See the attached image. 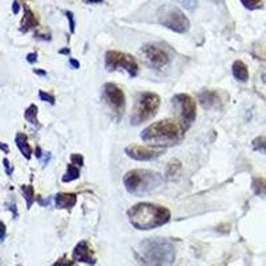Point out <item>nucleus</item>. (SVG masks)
Masks as SVG:
<instances>
[{
    "label": "nucleus",
    "mask_w": 266,
    "mask_h": 266,
    "mask_svg": "<svg viewBox=\"0 0 266 266\" xmlns=\"http://www.w3.org/2000/svg\"><path fill=\"white\" fill-rule=\"evenodd\" d=\"M253 149L256 152L266 154V136H258L252 141Z\"/></svg>",
    "instance_id": "obj_22"
},
{
    "label": "nucleus",
    "mask_w": 266,
    "mask_h": 266,
    "mask_svg": "<svg viewBox=\"0 0 266 266\" xmlns=\"http://www.w3.org/2000/svg\"><path fill=\"white\" fill-rule=\"evenodd\" d=\"M128 218L136 229L150 230L169 223L170 212L168 208L150 203L133 205L128 212Z\"/></svg>",
    "instance_id": "obj_3"
},
{
    "label": "nucleus",
    "mask_w": 266,
    "mask_h": 266,
    "mask_svg": "<svg viewBox=\"0 0 266 266\" xmlns=\"http://www.w3.org/2000/svg\"><path fill=\"white\" fill-rule=\"evenodd\" d=\"M60 53H64V55L66 53V55H68V53H70V50H68V48H66V50H61L60 51Z\"/></svg>",
    "instance_id": "obj_40"
},
{
    "label": "nucleus",
    "mask_w": 266,
    "mask_h": 266,
    "mask_svg": "<svg viewBox=\"0 0 266 266\" xmlns=\"http://www.w3.org/2000/svg\"><path fill=\"white\" fill-rule=\"evenodd\" d=\"M136 254L141 266H172L176 249L166 239L148 238L140 243Z\"/></svg>",
    "instance_id": "obj_2"
},
{
    "label": "nucleus",
    "mask_w": 266,
    "mask_h": 266,
    "mask_svg": "<svg viewBox=\"0 0 266 266\" xmlns=\"http://www.w3.org/2000/svg\"><path fill=\"white\" fill-rule=\"evenodd\" d=\"M15 143H16V146L19 148V150L21 152L24 157L27 160H30L32 157V148H31L30 143H28V139L24 133L19 132L15 137Z\"/></svg>",
    "instance_id": "obj_17"
},
{
    "label": "nucleus",
    "mask_w": 266,
    "mask_h": 266,
    "mask_svg": "<svg viewBox=\"0 0 266 266\" xmlns=\"http://www.w3.org/2000/svg\"><path fill=\"white\" fill-rule=\"evenodd\" d=\"M232 72L234 79L241 81V83H246L248 79H249V71H248V66H246V64L243 63V61H241V60H237V61L233 63Z\"/></svg>",
    "instance_id": "obj_16"
},
{
    "label": "nucleus",
    "mask_w": 266,
    "mask_h": 266,
    "mask_svg": "<svg viewBox=\"0 0 266 266\" xmlns=\"http://www.w3.org/2000/svg\"><path fill=\"white\" fill-rule=\"evenodd\" d=\"M80 177V170L77 166H75L73 164H70V165L66 166V172L65 174L63 176L61 181L63 183H71V181H75Z\"/></svg>",
    "instance_id": "obj_19"
},
{
    "label": "nucleus",
    "mask_w": 266,
    "mask_h": 266,
    "mask_svg": "<svg viewBox=\"0 0 266 266\" xmlns=\"http://www.w3.org/2000/svg\"><path fill=\"white\" fill-rule=\"evenodd\" d=\"M103 96L105 101L110 105L113 112L116 113L117 117L123 116L125 110V95L121 88L113 83H106L103 86Z\"/></svg>",
    "instance_id": "obj_10"
},
{
    "label": "nucleus",
    "mask_w": 266,
    "mask_h": 266,
    "mask_svg": "<svg viewBox=\"0 0 266 266\" xmlns=\"http://www.w3.org/2000/svg\"><path fill=\"white\" fill-rule=\"evenodd\" d=\"M72 265H73V261L66 259V257H61V258L57 259L56 262L53 263L52 266H72Z\"/></svg>",
    "instance_id": "obj_29"
},
{
    "label": "nucleus",
    "mask_w": 266,
    "mask_h": 266,
    "mask_svg": "<svg viewBox=\"0 0 266 266\" xmlns=\"http://www.w3.org/2000/svg\"><path fill=\"white\" fill-rule=\"evenodd\" d=\"M71 161H72L73 165L83 166L84 165L83 154H80V153H73L72 156H71Z\"/></svg>",
    "instance_id": "obj_27"
},
{
    "label": "nucleus",
    "mask_w": 266,
    "mask_h": 266,
    "mask_svg": "<svg viewBox=\"0 0 266 266\" xmlns=\"http://www.w3.org/2000/svg\"><path fill=\"white\" fill-rule=\"evenodd\" d=\"M33 72L39 75V76H47V72L46 71H40V70H33Z\"/></svg>",
    "instance_id": "obj_36"
},
{
    "label": "nucleus",
    "mask_w": 266,
    "mask_h": 266,
    "mask_svg": "<svg viewBox=\"0 0 266 266\" xmlns=\"http://www.w3.org/2000/svg\"><path fill=\"white\" fill-rule=\"evenodd\" d=\"M140 53L143 56L144 63L150 68H154V70H161L169 63V56L166 55L165 51L161 50L160 47L153 46V44L144 46Z\"/></svg>",
    "instance_id": "obj_9"
},
{
    "label": "nucleus",
    "mask_w": 266,
    "mask_h": 266,
    "mask_svg": "<svg viewBox=\"0 0 266 266\" xmlns=\"http://www.w3.org/2000/svg\"><path fill=\"white\" fill-rule=\"evenodd\" d=\"M17 266H20V265H17Z\"/></svg>",
    "instance_id": "obj_41"
},
{
    "label": "nucleus",
    "mask_w": 266,
    "mask_h": 266,
    "mask_svg": "<svg viewBox=\"0 0 266 266\" xmlns=\"http://www.w3.org/2000/svg\"><path fill=\"white\" fill-rule=\"evenodd\" d=\"M241 3L248 10H258L263 4V0H241Z\"/></svg>",
    "instance_id": "obj_24"
},
{
    "label": "nucleus",
    "mask_w": 266,
    "mask_h": 266,
    "mask_svg": "<svg viewBox=\"0 0 266 266\" xmlns=\"http://www.w3.org/2000/svg\"><path fill=\"white\" fill-rule=\"evenodd\" d=\"M36 157L37 159H41V149H40V146H36Z\"/></svg>",
    "instance_id": "obj_37"
},
{
    "label": "nucleus",
    "mask_w": 266,
    "mask_h": 266,
    "mask_svg": "<svg viewBox=\"0 0 266 266\" xmlns=\"http://www.w3.org/2000/svg\"><path fill=\"white\" fill-rule=\"evenodd\" d=\"M163 183V177L157 172L146 169H133L125 173L124 186L126 192L135 196H141L145 193L157 189Z\"/></svg>",
    "instance_id": "obj_4"
},
{
    "label": "nucleus",
    "mask_w": 266,
    "mask_h": 266,
    "mask_svg": "<svg viewBox=\"0 0 266 266\" xmlns=\"http://www.w3.org/2000/svg\"><path fill=\"white\" fill-rule=\"evenodd\" d=\"M21 193H23L24 198L27 203V209H30L32 204L35 203V192H33L32 185H23L21 186Z\"/></svg>",
    "instance_id": "obj_21"
},
{
    "label": "nucleus",
    "mask_w": 266,
    "mask_h": 266,
    "mask_svg": "<svg viewBox=\"0 0 266 266\" xmlns=\"http://www.w3.org/2000/svg\"><path fill=\"white\" fill-rule=\"evenodd\" d=\"M88 2L92 4H96V3H101V2H104V0H88Z\"/></svg>",
    "instance_id": "obj_39"
},
{
    "label": "nucleus",
    "mask_w": 266,
    "mask_h": 266,
    "mask_svg": "<svg viewBox=\"0 0 266 266\" xmlns=\"http://www.w3.org/2000/svg\"><path fill=\"white\" fill-rule=\"evenodd\" d=\"M65 16L66 19H68V21H70V31L71 33H75V17H73V13L71 12V11H66L65 12Z\"/></svg>",
    "instance_id": "obj_28"
},
{
    "label": "nucleus",
    "mask_w": 266,
    "mask_h": 266,
    "mask_svg": "<svg viewBox=\"0 0 266 266\" xmlns=\"http://www.w3.org/2000/svg\"><path fill=\"white\" fill-rule=\"evenodd\" d=\"M19 11H20V4H19V2H17V0H15V2L12 3V12L15 13V15H17V13H19Z\"/></svg>",
    "instance_id": "obj_32"
},
{
    "label": "nucleus",
    "mask_w": 266,
    "mask_h": 266,
    "mask_svg": "<svg viewBox=\"0 0 266 266\" xmlns=\"http://www.w3.org/2000/svg\"><path fill=\"white\" fill-rule=\"evenodd\" d=\"M252 188L257 196H266V181L263 179H259V177L253 179Z\"/></svg>",
    "instance_id": "obj_20"
},
{
    "label": "nucleus",
    "mask_w": 266,
    "mask_h": 266,
    "mask_svg": "<svg viewBox=\"0 0 266 266\" xmlns=\"http://www.w3.org/2000/svg\"><path fill=\"white\" fill-rule=\"evenodd\" d=\"M73 259L75 261H79V262L88 263V265L93 266L96 263V257H95V253H93L92 248L86 241H80L75 249H73Z\"/></svg>",
    "instance_id": "obj_12"
},
{
    "label": "nucleus",
    "mask_w": 266,
    "mask_h": 266,
    "mask_svg": "<svg viewBox=\"0 0 266 266\" xmlns=\"http://www.w3.org/2000/svg\"><path fill=\"white\" fill-rule=\"evenodd\" d=\"M157 20L163 27L176 33H185L189 31V19L184 15L179 7L165 4L157 11Z\"/></svg>",
    "instance_id": "obj_6"
},
{
    "label": "nucleus",
    "mask_w": 266,
    "mask_h": 266,
    "mask_svg": "<svg viewBox=\"0 0 266 266\" xmlns=\"http://www.w3.org/2000/svg\"><path fill=\"white\" fill-rule=\"evenodd\" d=\"M173 106L176 109V115L179 117V123L184 126V129H189L190 125L196 120V103L194 100L186 95L179 93L172 99Z\"/></svg>",
    "instance_id": "obj_7"
},
{
    "label": "nucleus",
    "mask_w": 266,
    "mask_h": 266,
    "mask_svg": "<svg viewBox=\"0 0 266 266\" xmlns=\"http://www.w3.org/2000/svg\"><path fill=\"white\" fill-rule=\"evenodd\" d=\"M27 60H28V63H35L37 60V55L36 53H30V55L27 56Z\"/></svg>",
    "instance_id": "obj_33"
},
{
    "label": "nucleus",
    "mask_w": 266,
    "mask_h": 266,
    "mask_svg": "<svg viewBox=\"0 0 266 266\" xmlns=\"http://www.w3.org/2000/svg\"><path fill=\"white\" fill-rule=\"evenodd\" d=\"M198 101L201 104L204 109H212V108H217L221 103L218 93L216 91H203L198 95Z\"/></svg>",
    "instance_id": "obj_13"
},
{
    "label": "nucleus",
    "mask_w": 266,
    "mask_h": 266,
    "mask_svg": "<svg viewBox=\"0 0 266 266\" xmlns=\"http://www.w3.org/2000/svg\"><path fill=\"white\" fill-rule=\"evenodd\" d=\"M37 26V19L35 17V13L28 8L27 6H24V16L21 19V23H20V31L21 32H28L30 30L35 28Z\"/></svg>",
    "instance_id": "obj_15"
},
{
    "label": "nucleus",
    "mask_w": 266,
    "mask_h": 266,
    "mask_svg": "<svg viewBox=\"0 0 266 266\" xmlns=\"http://www.w3.org/2000/svg\"><path fill=\"white\" fill-rule=\"evenodd\" d=\"M105 68L108 71H116L119 68H123L128 72L130 77H136L139 75V64L136 59L128 53L119 52V51H108L105 53Z\"/></svg>",
    "instance_id": "obj_8"
},
{
    "label": "nucleus",
    "mask_w": 266,
    "mask_h": 266,
    "mask_svg": "<svg viewBox=\"0 0 266 266\" xmlns=\"http://www.w3.org/2000/svg\"><path fill=\"white\" fill-rule=\"evenodd\" d=\"M4 237H6V225L3 221H0V241H3Z\"/></svg>",
    "instance_id": "obj_31"
},
{
    "label": "nucleus",
    "mask_w": 266,
    "mask_h": 266,
    "mask_svg": "<svg viewBox=\"0 0 266 266\" xmlns=\"http://www.w3.org/2000/svg\"><path fill=\"white\" fill-rule=\"evenodd\" d=\"M37 106L35 105V104H31L28 108L26 109V112H24V117H26V120L28 121V123L31 124V125L36 126V128H40V123H39V119H37Z\"/></svg>",
    "instance_id": "obj_18"
},
{
    "label": "nucleus",
    "mask_w": 266,
    "mask_h": 266,
    "mask_svg": "<svg viewBox=\"0 0 266 266\" xmlns=\"http://www.w3.org/2000/svg\"><path fill=\"white\" fill-rule=\"evenodd\" d=\"M39 97H40V100H43V101L50 103L51 105H53V104H55V96H53V95H51V93H47V92H44V91H40Z\"/></svg>",
    "instance_id": "obj_26"
},
{
    "label": "nucleus",
    "mask_w": 266,
    "mask_h": 266,
    "mask_svg": "<svg viewBox=\"0 0 266 266\" xmlns=\"http://www.w3.org/2000/svg\"><path fill=\"white\" fill-rule=\"evenodd\" d=\"M77 196L73 193H57L55 196V206L57 209H71L76 205Z\"/></svg>",
    "instance_id": "obj_14"
},
{
    "label": "nucleus",
    "mask_w": 266,
    "mask_h": 266,
    "mask_svg": "<svg viewBox=\"0 0 266 266\" xmlns=\"http://www.w3.org/2000/svg\"><path fill=\"white\" fill-rule=\"evenodd\" d=\"M70 64L73 66V68H75V70H77V68H79V66H80V63H79V61H77V60H75V59H70Z\"/></svg>",
    "instance_id": "obj_34"
},
{
    "label": "nucleus",
    "mask_w": 266,
    "mask_h": 266,
    "mask_svg": "<svg viewBox=\"0 0 266 266\" xmlns=\"http://www.w3.org/2000/svg\"><path fill=\"white\" fill-rule=\"evenodd\" d=\"M164 150L161 148H153V146L139 145V144H130L125 148V153L130 159L136 161H150L163 154Z\"/></svg>",
    "instance_id": "obj_11"
},
{
    "label": "nucleus",
    "mask_w": 266,
    "mask_h": 266,
    "mask_svg": "<svg viewBox=\"0 0 266 266\" xmlns=\"http://www.w3.org/2000/svg\"><path fill=\"white\" fill-rule=\"evenodd\" d=\"M3 164H4V168H6V173L8 174V176H11V174H12V168H11V164L10 161H8V159H4Z\"/></svg>",
    "instance_id": "obj_30"
},
{
    "label": "nucleus",
    "mask_w": 266,
    "mask_h": 266,
    "mask_svg": "<svg viewBox=\"0 0 266 266\" xmlns=\"http://www.w3.org/2000/svg\"><path fill=\"white\" fill-rule=\"evenodd\" d=\"M210 2H213V3L217 4V6H221V4H224V0H210Z\"/></svg>",
    "instance_id": "obj_38"
},
{
    "label": "nucleus",
    "mask_w": 266,
    "mask_h": 266,
    "mask_svg": "<svg viewBox=\"0 0 266 266\" xmlns=\"http://www.w3.org/2000/svg\"><path fill=\"white\" fill-rule=\"evenodd\" d=\"M179 3L188 11H194L198 6V0H179Z\"/></svg>",
    "instance_id": "obj_25"
},
{
    "label": "nucleus",
    "mask_w": 266,
    "mask_h": 266,
    "mask_svg": "<svg viewBox=\"0 0 266 266\" xmlns=\"http://www.w3.org/2000/svg\"><path fill=\"white\" fill-rule=\"evenodd\" d=\"M160 106L159 95L153 92L139 93L136 97V103L133 106L130 115V123L133 125H140L152 119L157 113Z\"/></svg>",
    "instance_id": "obj_5"
},
{
    "label": "nucleus",
    "mask_w": 266,
    "mask_h": 266,
    "mask_svg": "<svg viewBox=\"0 0 266 266\" xmlns=\"http://www.w3.org/2000/svg\"><path fill=\"white\" fill-rule=\"evenodd\" d=\"M184 126L172 119L160 120L150 124L141 132V140L153 148L165 149L168 146L177 145L184 139Z\"/></svg>",
    "instance_id": "obj_1"
},
{
    "label": "nucleus",
    "mask_w": 266,
    "mask_h": 266,
    "mask_svg": "<svg viewBox=\"0 0 266 266\" xmlns=\"http://www.w3.org/2000/svg\"><path fill=\"white\" fill-rule=\"evenodd\" d=\"M0 149L3 150L4 153L10 152V148H8V146H7V144H4V143H0Z\"/></svg>",
    "instance_id": "obj_35"
},
{
    "label": "nucleus",
    "mask_w": 266,
    "mask_h": 266,
    "mask_svg": "<svg viewBox=\"0 0 266 266\" xmlns=\"http://www.w3.org/2000/svg\"><path fill=\"white\" fill-rule=\"evenodd\" d=\"M180 169H181V163H180L179 160H173V161H170L169 163L168 168H166V176L168 177L176 176L177 173L180 172Z\"/></svg>",
    "instance_id": "obj_23"
}]
</instances>
